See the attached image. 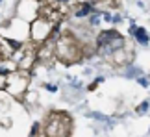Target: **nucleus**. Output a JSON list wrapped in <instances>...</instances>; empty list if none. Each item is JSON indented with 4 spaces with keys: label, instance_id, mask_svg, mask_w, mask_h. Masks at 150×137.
Returning a JSON list of instances; mask_svg holds the SVG:
<instances>
[{
    "label": "nucleus",
    "instance_id": "nucleus-1",
    "mask_svg": "<svg viewBox=\"0 0 150 137\" xmlns=\"http://www.w3.org/2000/svg\"><path fill=\"white\" fill-rule=\"evenodd\" d=\"M130 33H134V37L139 41L141 44H148V35H146V30L145 28H135V24L132 22V26H130Z\"/></svg>",
    "mask_w": 150,
    "mask_h": 137
},
{
    "label": "nucleus",
    "instance_id": "nucleus-2",
    "mask_svg": "<svg viewBox=\"0 0 150 137\" xmlns=\"http://www.w3.org/2000/svg\"><path fill=\"white\" fill-rule=\"evenodd\" d=\"M115 37H119V33L115 32V30H108V32H102L100 35H98V47H104V44H108L109 41H113Z\"/></svg>",
    "mask_w": 150,
    "mask_h": 137
},
{
    "label": "nucleus",
    "instance_id": "nucleus-3",
    "mask_svg": "<svg viewBox=\"0 0 150 137\" xmlns=\"http://www.w3.org/2000/svg\"><path fill=\"white\" fill-rule=\"evenodd\" d=\"M122 44H124V39L119 35V37H115L113 41H109L108 44H104V48H106V52H113V50H119Z\"/></svg>",
    "mask_w": 150,
    "mask_h": 137
},
{
    "label": "nucleus",
    "instance_id": "nucleus-4",
    "mask_svg": "<svg viewBox=\"0 0 150 137\" xmlns=\"http://www.w3.org/2000/svg\"><path fill=\"white\" fill-rule=\"evenodd\" d=\"M87 117H93V119H98V121H104V122H109V124H113V121L109 117H106V115H102V113H87Z\"/></svg>",
    "mask_w": 150,
    "mask_h": 137
},
{
    "label": "nucleus",
    "instance_id": "nucleus-5",
    "mask_svg": "<svg viewBox=\"0 0 150 137\" xmlns=\"http://www.w3.org/2000/svg\"><path fill=\"white\" fill-rule=\"evenodd\" d=\"M91 11H93V6H89V4H85L82 9H78L76 11V17H85L87 13H91Z\"/></svg>",
    "mask_w": 150,
    "mask_h": 137
},
{
    "label": "nucleus",
    "instance_id": "nucleus-6",
    "mask_svg": "<svg viewBox=\"0 0 150 137\" xmlns=\"http://www.w3.org/2000/svg\"><path fill=\"white\" fill-rule=\"evenodd\" d=\"M139 74H141V71L135 68V67H130L128 71H126V76H139Z\"/></svg>",
    "mask_w": 150,
    "mask_h": 137
},
{
    "label": "nucleus",
    "instance_id": "nucleus-7",
    "mask_svg": "<svg viewBox=\"0 0 150 137\" xmlns=\"http://www.w3.org/2000/svg\"><path fill=\"white\" fill-rule=\"evenodd\" d=\"M148 102H143V104L139 106V107H137V113H141V115H143V113H146V109H148Z\"/></svg>",
    "mask_w": 150,
    "mask_h": 137
},
{
    "label": "nucleus",
    "instance_id": "nucleus-8",
    "mask_svg": "<svg viewBox=\"0 0 150 137\" xmlns=\"http://www.w3.org/2000/svg\"><path fill=\"white\" fill-rule=\"evenodd\" d=\"M137 82H139L143 87H148V80L146 78H137Z\"/></svg>",
    "mask_w": 150,
    "mask_h": 137
},
{
    "label": "nucleus",
    "instance_id": "nucleus-9",
    "mask_svg": "<svg viewBox=\"0 0 150 137\" xmlns=\"http://www.w3.org/2000/svg\"><path fill=\"white\" fill-rule=\"evenodd\" d=\"M98 22H100V17L98 15H93V17H91V24H98Z\"/></svg>",
    "mask_w": 150,
    "mask_h": 137
},
{
    "label": "nucleus",
    "instance_id": "nucleus-10",
    "mask_svg": "<svg viewBox=\"0 0 150 137\" xmlns=\"http://www.w3.org/2000/svg\"><path fill=\"white\" fill-rule=\"evenodd\" d=\"M8 43H9L13 48H21V43H17V41H8Z\"/></svg>",
    "mask_w": 150,
    "mask_h": 137
},
{
    "label": "nucleus",
    "instance_id": "nucleus-11",
    "mask_svg": "<svg viewBox=\"0 0 150 137\" xmlns=\"http://www.w3.org/2000/svg\"><path fill=\"white\" fill-rule=\"evenodd\" d=\"M111 22H120V15H117V17H113V20Z\"/></svg>",
    "mask_w": 150,
    "mask_h": 137
},
{
    "label": "nucleus",
    "instance_id": "nucleus-12",
    "mask_svg": "<svg viewBox=\"0 0 150 137\" xmlns=\"http://www.w3.org/2000/svg\"><path fill=\"white\" fill-rule=\"evenodd\" d=\"M59 2H67V0H59Z\"/></svg>",
    "mask_w": 150,
    "mask_h": 137
}]
</instances>
